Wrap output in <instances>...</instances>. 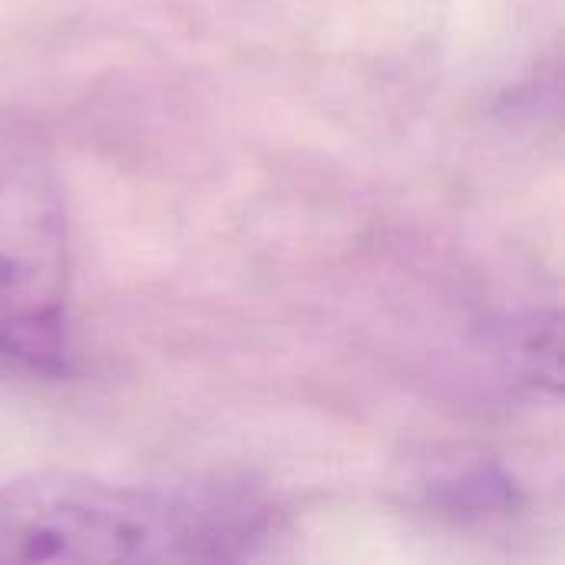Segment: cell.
<instances>
[{"instance_id":"1","label":"cell","mask_w":565,"mask_h":565,"mask_svg":"<svg viewBox=\"0 0 565 565\" xmlns=\"http://www.w3.org/2000/svg\"><path fill=\"white\" fill-rule=\"evenodd\" d=\"M252 497L159 490L86 473H30L0 487V565L235 563L271 536Z\"/></svg>"},{"instance_id":"2","label":"cell","mask_w":565,"mask_h":565,"mask_svg":"<svg viewBox=\"0 0 565 565\" xmlns=\"http://www.w3.org/2000/svg\"><path fill=\"white\" fill-rule=\"evenodd\" d=\"M70 225L46 136L0 116V361L60 374L70 358Z\"/></svg>"},{"instance_id":"3","label":"cell","mask_w":565,"mask_h":565,"mask_svg":"<svg viewBox=\"0 0 565 565\" xmlns=\"http://www.w3.org/2000/svg\"><path fill=\"white\" fill-rule=\"evenodd\" d=\"M559 315H533L523 324H516V341L510 338V354L520 367V374L550 394H559L563 387V358H559Z\"/></svg>"}]
</instances>
